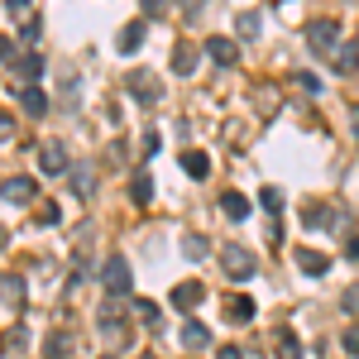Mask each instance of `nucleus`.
<instances>
[{"label":"nucleus","instance_id":"nucleus-1","mask_svg":"<svg viewBox=\"0 0 359 359\" xmlns=\"http://www.w3.org/2000/svg\"><path fill=\"white\" fill-rule=\"evenodd\" d=\"M101 287H106V297H130V287H135V273H130V259H106V269H101Z\"/></svg>","mask_w":359,"mask_h":359},{"label":"nucleus","instance_id":"nucleus-2","mask_svg":"<svg viewBox=\"0 0 359 359\" xmlns=\"http://www.w3.org/2000/svg\"><path fill=\"white\" fill-rule=\"evenodd\" d=\"M125 86H130V96H135L139 106H154V101H163V82H158L149 67H135V72L125 77Z\"/></svg>","mask_w":359,"mask_h":359},{"label":"nucleus","instance_id":"nucleus-3","mask_svg":"<svg viewBox=\"0 0 359 359\" xmlns=\"http://www.w3.org/2000/svg\"><path fill=\"white\" fill-rule=\"evenodd\" d=\"M221 269H225V278H235V283H245V278L259 273L254 254H249V249H240V245H225L221 249Z\"/></svg>","mask_w":359,"mask_h":359},{"label":"nucleus","instance_id":"nucleus-4","mask_svg":"<svg viewBox=\"0 0 359 359\" xmlns=\"http://www.w3.org/2000/svg\"><path fill=\"white\" fill-rule=\"evenodd\" d=\"M306 48L311 53H335L340 48V25L335 20H311L306 25Z\"/></svg>","mask_w":359,"mask_h":359},{"label":"nucleus","instance_id":"nucleus-5","mask_svg":"<svg viewBox=\"0 0 359 359\" xmlns=\"http://www.w3.org/2000/svg\"><path fill=\"white\" fill-rule=\"evenodd\" d=\"M67 168H72V154H67V144H62V139H43V144H39V172L57 177V172H67Z\"/></svg>","mask_w":359,"mask_h":359},{"label":"nucleus","instance_id":"nucleus-6","mask_svg":"<svg viewBox=\"0 0 359 359\" xmlns=\"http://www.w3.org/2000/svg\"><path fill=\"white\" fill-rule=\"evenodd\" d=\"M0 201L29 206V201H39V182H34V177H5V182H0Z\"/></svg>","mask_w":359,"mask_h":359},{"label":"nucleus","instance_id":"nucleus-7","mask_svg":"<svg viewBox=\"0 0 359 359\" xmlns=\"http://www.w3.org/2000/svg\"><path fill=\"white\" fill-rule=\"evenodd\" d=\"M168 302L177 306V311H196V306L206 302V287H201L196 278H187V283H177V287H172V297H168Z\"/></svg>","mask_w":359,"mask_h":359},{"label":"nucleus","instance_id":"nucleus-8","mask_svg":"<svg viewBox=\"0 0 359 359\" xmlns=\"http://www.w3.org/2000/svg\"><path fill=\"white\" fill-rule=\"evenodd\" d=\"M43 67H48V62H43V53H20V57H10V72H15L25 86L39 82V77H43Z\"/></svg>","mask_w":359,"mask_h":359},{"label":"nucleus","instance_id":"nucleus-9","mask_svg":"<svg viewBox=\"0 0 359 359\" xmlns=\"http://www.w3.org/2000/svg\"><path fill=\"white\" fill-rule=\"evenodd\" d=\"M144 34H149V25H144V20H130V25L120 29V34H115V53H139V48H144Z\"/></svg>","mask_w":359,"mask_h":359},{"label":"nucleus","instance_id":"nucleus-10","mask_svg":"<svg viewBox=\"0 0 359 359\" xmlns=\"http://www.w3.org/2000/svg\"><path fill=\"white\" fill-rule=\"evenodd\" d=\"M20 106H25V115H34V120H43V115L53 111V101H48L43 86H20Z\"/></svg>","mask_w":359,"mask_h":359},{"label":"nucleus","instance_id":"nucleus-11","mask_svg":"<svg viewBox=\"0 0 359 359\" xmlns=\"http://www.w3.org/2000/svg\"><path fill=\"white\" fill-rule=\"evenodd\" d=\"M206 57H211V62H221V67H235L240 43H235V39H225V34H216V39H206Z\"/></svg>","mask_w":359,"mask_h":359},{"label":"nucleus","instance_id":"nucleus-12","mask_svg":"<svg viewBox=\"0 0 359 359\" xmlns=\"http://www.w3.org/2000/svg\"><path fill=\"white\" fill-rule=\"evenodd\" d=\"M196 57H201V48L187 43V39H177V43H172V72H177V77H192Z\"/></svg>","mask_w":359,"mask_h":359},{"label":"nucleus","instance_id":"nucleus-13","mask_svg":"<svg viewBox=\"0 0 359 359\" xmlns=\"http://www.w3.org/2000/svg\"><path fill=\"white\" fill-rule=\"evenodd\" d=\"M0 302L10 306V311H20V306H25V278L0 273Z\"/></svg>","mask_w":359,"mask_h":359},{"label":"nucleus","instance_id":"nucleus-14","mask_svg":"<svg viewBox=\"0 0 359 359\" xmlns=\"http://www.w3.org/2000/svg\"><path fill=\"white\" fill-rule=\"evenodd\" d=\"M225 321H235V326H245V321H254V297H245V292L225 297Z\"/></svg>","mask_w":359,"mask_h":359},{"label":"nucleus","instance_id":"nucleus-15","mask_svg":"<svg viewBox=\"0 0 359 359\" xmlns=\"http://www.w3.org/2000/svg\"><path fill=\"white\" fill-rule=\"evenodd\" d=\"M302 221L311 225V230H331V225H335V211L326 206V201H306V206H302Z\"/></svg>","mask_w":359,"mask_h":359},{"label":"nucleus","instance_id":"nucleus-16","mask_svg":"<svg viewBox=\"0 0 359 359\" xmlns=\"http://www.w3.org/2000/svg\"><path fill=\"white\" fill-rule=\"evenodd\" d=\"M297 269H302V273H311V278H321L326 269H331V259H326L321 249H297Z\"/></svg>","mask_w":359,"mask_h":359},{"label":"nucleus","instance_id":"nucleus-17","mask_svg":"<svg viewBox=\"0 0 359 359\" xmlns=\"http://www.w3.org/2000/svg\"><path fill=\"white\" fill-rule=\"evenodd\" d=\"M177 340H182V345H187V350H206V345H211V331H206V326H201V321H187V326H182V335H177Z\"/></svg>","mask_w":359,"mask_h":359},{"label":"nucleus","instance_id":"nucleus-18","mask_svg":"<svg viewBox=\"0 0 359 359\" xmlns=\"http://www.w3.org/2000/svg\"><path fill=\"white\" fill-rule=\"evenodd\" d=\"M273 355L278 359H302V340H297L292 331H278L273 335Z\"/></svg>","mask_w":359,"mask_h":359},{"label":"nucleus","instance_id":"nucleus-19","mask_svg":"<svg viewBox=\"0 0 359 359\" xmlns=\"http://www.w3.org/2000/svg\"><path fill=\"white\" fill-rule=\"evenodd\" d=\"M67 177H72V182H67V187H72V192L82 196V201H86V196H91V192H96V182H91V168H86V163L67 168Z\"/></svg>","mask_w":359,"mask_h":359},{"label":"nucleus","instance_id":"nucleus-20","mask_svg":"<svg viewBox=\"0 0 359 359\" xmlns=\"http://www.w3.org/2000/svg\"><path fill=\"white\" fill-rule=\"evenodd\" d=\"M182 172H187V177H206V172H211V158H206L201 149H187V154H182Z\"/></svg>","mask_w":359,"mask_h":359},{"label":"nucleus","instance_id":"nucleus-21","mask_svg":"<svg viewBox=\"0 0 359 359\" xmlns=\"http://www.w3.org/2000/svg\"><path fill=\"white\" fill-rule=\"evenodd\" d=\"M221 211L230 216V221H245V216H249V196H240V192H221Z\"/></svg>","mask_w":359,"mask_h":359},{"label":"nucleus","instance_id":"nucleus-22","mask_svg":"<svg viewBox=\"0 0 359 359\" xmlns=\"http://www.w3.org/2000/svg\"><path fill=\"white\" fill-rule=\"evenodd\" d=\"M335 72H340V77H345V72H355V67H359V48H355V43H345V48H335Z\"/></svg>","mask_w":359,"mask_h":359},{"label":"nucleus","instance_id":"nucleus-23","mask_svg":"<svg viewBox=\"0 0 359 359\" xmlns=\"http://www.w3.org/2000/svg\"><path fill=\"white\" fill-rule=\"evenodd\" d=\"M67 350H72V335H67V331H53L48 340H43V355H48V359H62Z\"/></svg>","mask_w":359,"mask_h":359},{"label":"nucleus","instance_id":"nucleus-24","mask_svg":"<svg viewBox=\"0 0 359 359\" xmlns=\"http://www.w3.org/2000/svg\"><path fill=\"white\" fill-rule=\"evenodd\" d=\"M182 254H187V259H206V254H211V240H206V235H182Z\"/></svg>","mask_w":359,"mask_h":359},{"label":"nucleus","instance_id":"nucleus-25","mask_svg":"<svg viewBox=\"0 0 359 359\" xmlns=\"http://www.w3.org/2000/svg\"><path fill=\"white\" fill-rule=\"evenodd\" d=\"M130 196H135L139 206H149V201H154V177H149V172H139L135 187H130Z\"/></svg>","mask_w":359,"mask_h":359},{"label":"nucleus","instance_id":"nucleus-26","mask_svg":"<svg viewBox=\"0 0 359 359\" xmlns=\"http://www.w3.org/2000/svg\"><path fill=\"white\" fill-rule=\"evenodd\" d=\"M101 335H111L115 350H125V345H130V326H125V321H101Z\"/></svg>","mask_w":359,"mask_h":359},{"label":"nucleus","instance_id":"nucleus-27","mask_svg":"<svg viewBox=\"0 0 359 359\" xmlns=\"http://www.w3.org/2000/svg\"><path fill=\"white\" fill-rule=\"evenodd\" d=\"M20 39H25V43H39V39H43V20H39V15H29L25 25H20Z\"/></svg>","mask_w":359,"mask_h":359},{"label":"nucleus","instance_id":"nucleus-28","mask_svg":"<svg viewBox=\"0 0 359 359\" xmlns=\"http://www.w3.org/2000/svg\"><path fill=\"white\" fill-rule=\"evenodd\" d=\"M235 25H240V34H245V39H259V10H245Z\"/></svg>","mask_w":359,"mask_h":359},{"label":"nucleus","instance_id":"nucleus-29","mask_svg":"<svg viewBox=\"0 0 359 359\" xmlns=\"http://www.w3.org/2000/svg\"><path fill=\"white\" fill-rule=\"evenodd\" d=\"M34 216H39V225H57V201H39Z\"/></svg>","mask_w":359,"mask_h":359},{"label":"nucleus","instance_id":"nucleus-30","mask_svg":"<svg viewBox=\"0 0 359 359\" xmlns=\"http://www.w3.org/2000/svg\"><path fill=\"white\" fill-rule=\"evenodd\" d=\"M259 206H264V211H278V206H283V192H278V187H264V192H259Z\"/></svg>","mask_w":359,"mask_h":359},{"label":"nucleus","instance_id":"nucleus-31","mask_svg":"<svg viewBox=\"0 0 359 359\" xmlns=\"http://www.w3.org/2000/svg\"><path fill=\"white\" fill-rule=\"evenodd\" d=\"M135 311H139V321H149V326H158V316H163L154 302H135Z\"/></svg>","mask_w":359,"mask_h":359},{"label":"nucleus","instance_id":"nucleus-32","mask_svg":"<svg viewBox=\"0 0 359 359\" xmlns=\"http://www.w3.org/2000/svg\"><path fill=\"white\" fill-rule=\"evenodd\" d=\"M5 10H10L15 20H29V10H34V0H5Z\"/></svg>","mask_w":359,"mask_h":359},{"label":"nucleus","instance_id":"nucleus-33","mask_svg":"<svg viewBox=\"0 0 359 359\" xmlns=\"http://www.w3.org/2000/svg\"><path fill=\"white\" fill-rule=\"evenodd\" d=\"M340 340H345V350H350V355H359V326H345Z\"/></svg>","mask_w":359,"mask_h":359},{"label":"nucleus","instance_id":"nucleus-34","mask_svg":"<svg viewBox=\"0 0 359 359\" xmlns=\"http://www.w3.org/2000/svg\"><path fill=\"white\" fill-rule=\"evenodd\" d=\"M139 149H144V158H154V154H158V135H154V130H149V135L139 139Z\"/></svg>","mask_w":359,"mask_h":359},{"label":"nucleus","instance_id":"nucleus-35","mask_svg":"<svg viewBox=\"0 0 359 359\" xmlns=\"http://www.w3.org/2000/svg\"><path fill=\"white\" fill-rule=\"evenodd\" d=\"M345 311H359V287H345V297H340Z\"/></svg>","mask_w":359,"mask_h":359},{"label":"nucleus","instance_id":"nucleus-36","mask_svg":"<svg viewBox=\"0 0 359 359\" xmlns=\"http://www.w3.org/2000/svg\"><path fill=\"white\" fill-rule=\"evenodd\" d=\"M139 10H144V15H163L168 0H139Z\"/></svg>","mask_w":359,"mask_h":359},{"label":"nucleus","instance_id":"nucleus-37","mask_svg":"<svg viewBox=\"0 0 359 359\" xmlns=\"http://www.w3.org/2000/svg\"><path fill=\"white\" fill-rule=\"evenodd\" d=\"M10 135H15V115L0 111V139H10Z\"/></svg>","mask_w":359,"mask_h":359},{"label":"nucleus","instance_id":"nucleus-38","mask_svg":"<svg viewBox=\"0 0 359 359\" xmlns=\"http://www.w3.org/2000/svg\"><path fill=\"white\" fill-rule=\"evenodd\" d=\"M297 86H302V91H321V82H316L311 72H297Z\"/></svg>","mask_w":359,"mask_h":359},{"label":"nucleus","instance_id":"nucleus-39","mask_svg":"<svg viewBox=\"0 0 359 359\" xmlns=\"http://www.w3.org/2000/svg\"><path fill=\"white\" fill-rule=\"evenodd\" d=\"M10 57H15V39H5V34H0V62H10Z\"/></svg>","mask_w":359,"mask_h":359},{"label":"nucleus","instance_id":"nucleus-40","mask_svg":"<svg viewBox=\"0 0 359 359\" xmlns=\"http://www.w3.org/2000/svg\"><path fill=\"white\" fill-rule=\"evenodd\" d=\"M216 359H245V355H240L235 345H221V350H216Z\"/></svg>","mask_w":359,"mask_h":359},{"label":"nucleus","instance_id":"nucleus-41","mask_svg":"<svg viewBox=\"0 0 359 359\" xmlns=\"http://www.w3.org/2000/svg\"><path fill=\"white\" fill-rule=\"evenodd\" d=\"M177 5H182V10H187V15H196V10H201V5H206V0H177Z\"/></svg>","mask_w":359,"mask_h":359},{"label":"nucleus","instance_id":"nucleus-42","mask_svg":"<svg viewBox=\"0 0 359 359\" xmlns=\"http://www.w3.org/2000/svg\"><path fill=\"white\" fill-rule=\"evenodd\" d=\"M350 130H355V139H359V106H350Z\"/></svg>","mask_w":359,"mask_h":359},{"label":"nucleus","instance_id":"nucleus-43","mask_svg":"<svg viewBox=\"0 0 359 359\" xmlns=\"http://www.w3.org/2000/svg\"><path fill=\"white\" fill-rule=\"evenodd\" d=\"M101 359H120V355H101Z\"/></svg>","mask_w":359,"mask_h":359}]
</instances>
